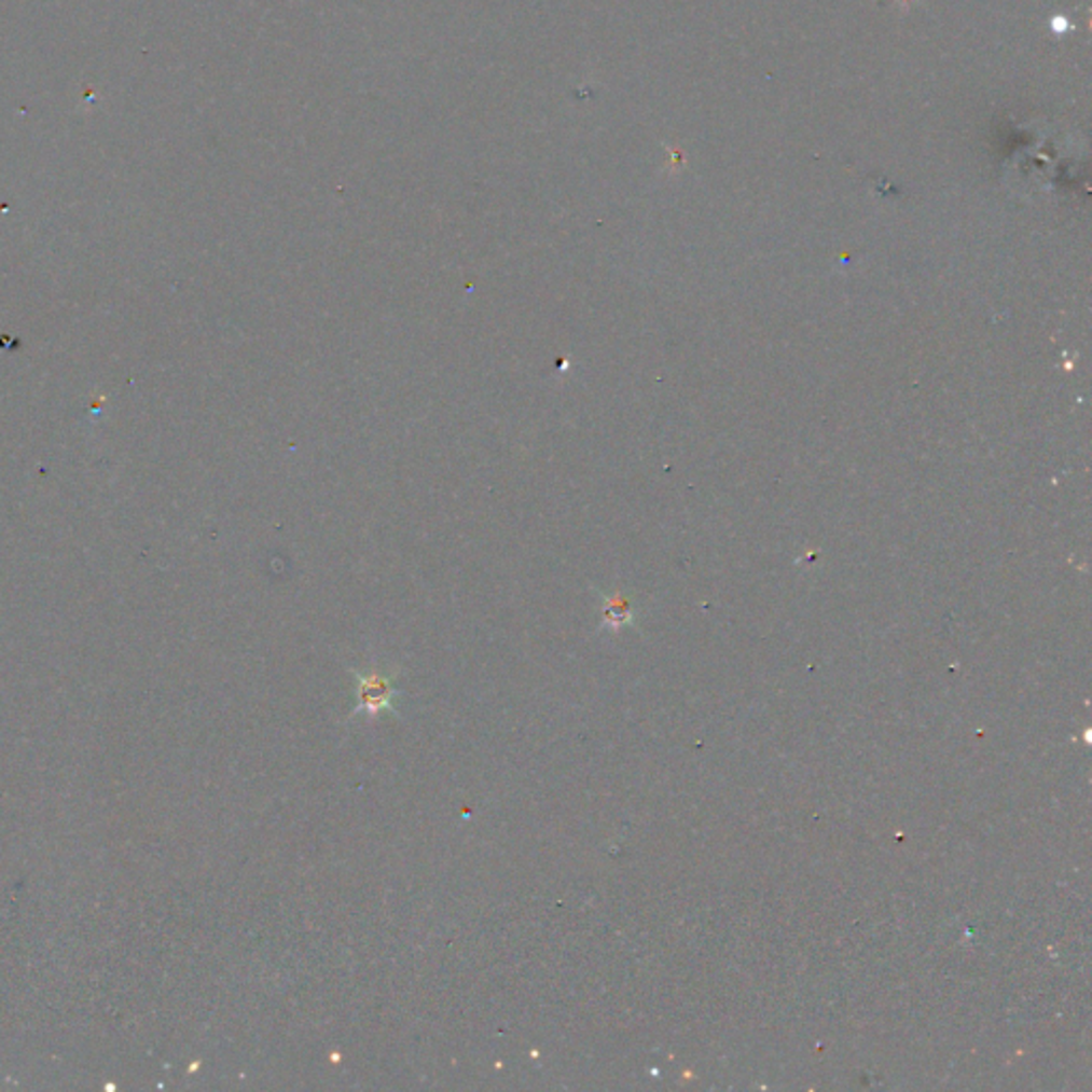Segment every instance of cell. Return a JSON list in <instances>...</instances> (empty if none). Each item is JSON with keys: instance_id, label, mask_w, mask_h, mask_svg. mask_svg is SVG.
Wrapping results in <instances>:
<instances>
[{"instance_id": "6da1fadb", "label": "cell", "mask_w": 1092, "mask_h": 1092, "mask_svg": "<svg viewBox=\"0 0 1092 1092\" xmlns=\"http://www.w3.org/2000/svg\"><path fill=\"white\" fill-rule=\"evenodd\" d=\"M357 677V706L353 710V715H370V717H376L381 713H393L398 715V708H396V695H398V688L393 683V677L381 673V671H365V673H355Z\"/></svg>"}, {"instance_id": "7a4b0ae2", "label": "cell", "mask_w": 1092, "mask_h": 1092, "mask_svg": "<svg viewBox=\"0 0 1092 1092\" xmlns=\"http://www.w3.org/2000/svg\"><path fill=\"white\" fill-rule=\"evenodd\" d=\"M627 617L630 614H627V608H625L623 602H619V599H606V604H604V621L608 625H621Z\"/></svg>"}]
</instances>
